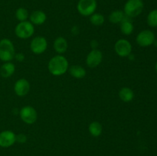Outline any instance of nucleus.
<instances>
[{"label": "nucleus", "instance_id": "nucleus-6", "mask_svg": "<svg viewBox=\"0 0 157 156\" xmlns=\"http://www.w3.org/2000/svg\"><path fill=\"white\" fill-rule=\"evenodd\" d=\"M114 50L118 56L121 58H127L131 54L132 44L128 40L121 38L117 40L115 43Z\"/></svg>", "mask_w": 157, "mask_h": 156}, {"label": "nucleus", "instance_id": "nucleus-20", "mask_svg": "<svg viewBox=\"0 0 157 156\" xmlns=\"http://www.w3.org/2000/svg\"><path fill=\"white\" fill-rule=\"evenodd\" d=\"M126 15L124 14V11L116 10L112 12L109 15V21L112 24H119L125 18Z\"/></svg>", "mask_w": 157, "mask_h": 156}, {"label": "nucleus", "instance_id": "nucleus-1", "mask_svg": "<svg viewBox=\"0 0 157 156\" xmlns=\"http://www.w3.org/2000/svg\"><path fill=\"white\" fill-rule=\"evenodd\" d=\"M69 63L67 58L61 54L52 58L48 64V69L53 76H58L64 74L68 70Z\"/></svg>", "mask_w": 157, "mask_h": 156}, {"label": "nucleus", "instance_id": "nucleus-10", "mask_svg": "<svg viewBox=\"0 0 157 156\" xmlns=\"http://www.w3.org/2000/svg\"><path fill=\"white\" fill-rule=\"evenodd\" d=\"M103 60V54L98 49H93L89 52L86 58V64L90 68H95L101 64Z\"/></svg>", "mask_w": 157, "mask_h": 156}, {"label": "nucleus", "instance_id": "nucleus-15", "mask_svg": "<svg viewBox=\"0 0 157 156\" xmlns=\"http://www.w3.org/2000/svg\"><path fill=\"white\" fill-rule=\"evenodd\" d=\"M15 71V66L11 61L5 62L0 67V75L4 78H9L14 74Z\"/></svg>", "mask_w": 157, "mask_h": 156}, {"label": "nucleus", "instance_id": "nucleus-22", "mask_svg": "<svg viewBox=\"0 0 157 156\" xmlns=\"http://www.w3.org/2000/svg\"><path fill=\"white\" fill-rule=\"evenodd\" d=\"M147 24L152 28L157 27V9H153L147 15Z\"/></svg>", "mask_w": 157, "mask_h": 156}, {"label": "nucleus", "instance_id": "nucleus-23", "mask_svg": "<svg viewBox=\"0 0 157 156\" xmlns=\"http://www.w3.org/2000/svg\"><path fill=\"white\" fill-rule=\"evenodd\" d=\"M15 17L19 21H27L28 18L29 17V12L25 8H18L15 12Z\"/></svg>", "mask_w": 157, "mask_h": 156}, {"label": "nucleus", "instance_id": "nucleus-25", "mask_svg": "<svg viewBox=\"0 0 157 156\" xmlns=\"http://www.w3.org/2000/svg\"><path fill=\"white\" fill-rule=\"evenodd\" d=\"M155 68H156V72H157V62L156 63V65H155Z\"/></svg>", "mask_w": 157, "mask_h": 156}, {"label": "nucleus", "instance_id": "nucleus-19", "mask_svg": "<svg viewBox=\"0 0 157 156\" xmlns=\"http://www.w3.org/2000/svg\"><path fill=\"white\" fill-rule=\"evenodd\" d=\"M88 131L90 134L94 137H98L102 134L103 126L99 122L94 121L89 125Z\"/></svg>", "mask_w": 157, "mask_h": 156}, {"label": "nucleus", "instance_id": "nucleus-18", "mask_svg": "<svg viewBox=\"0 0 157 156\" xmlns=\"http://www.w3.org/2000/svg\"><path fill=\"white\" fill-rule=\"evenodd\" d=\"M133 29H134V26L130 20V18L126 16L121 23V32L125 35H130L133 32Z\"/></svg>", "mask_w": 157, "mask_h": 156}, {"label": "nucleus", "instance_id": "nucleus-5", "mask_svg": "<svg viewBox=\"0 0 157 156\" xmlns=\"http://www.w3.org/2000/svg\"><path fill=\"white\" fill-rule=\"evenodd\" d=\"M98 3L96 0H79L77 6L78 12L83 16H90L96 11Z\"/></svg>", "mask_w": 157, "mask_h": 156}, {"label": "nucleus", "instance_id": "nucleus-21", "mask_svg": "<svg viewBox=\"0 0 157 156\" xmlns=\"http://www.w3.org/2000/svg\"><path fill=\"white\" fill-rule=\"evenodd\" d=\"M90 21L93 25L101 26L104 23V16L101 13H94L90 16Z\"/></svg>", "mask_w": 157, "mask_h": 156}, {"label": "nucleus", "instance_id": "nucleus-2", "mask_svg": "<svg viewBox=\"0 0 157 156\" xmlns=\"http://www.w3.org/2000/svg\"><path fill=\"white\" fill-rule=\"evenodd\" d=\"M15 57L14 44L8 38H3L0 41V60L3 62L12 61Z\"/></svg>", "mask_w": 157, "mask_h": 156}, {"label": "nucleus", "instance_id": "nucleus-13", "mask_svg": "<svg viewBox=\"0 0 157 156\" xmlns=\"http://www.w3.org/2000/svg\"><path fill=\"white\" fill-rule=\"evenodd\" d=\"M30 22H32L34 25H41L43 24L47 20V15L43 11L36 10L34 11L29 15Z\"/></svg>", "mask_w": 157, "mask_h": 156}, {"label": "nucleus", "instance_id": "nucleus-4", "mask_svg": "<svg viewBox=\"0 0 157 156\" xmlns=\"http://www.w3.org/2000/svg\"><path fill=\"white\" fill-rule=\"evenodd\" d=\"M15 33L21 39H28L35 33V26L29 21H20L15 27Z\"/></svg>", "mask_w": 157, "mask_h": 156}, {"label": "nucleus", "instance_id": "nucleus-3", "mask_svg": "<svg viewBox=\"0 0 157 156\" xmlns=\"http://www.w3.org/2000/svg\"><path fill=\"white\" fill-rule=\"evenodd\" d=\"M144 7L142 0H128L124 6V12L128 18H136L142 13Z\"/></svg>", "mask_w": 157, "mask_h": 156}, {"label": "nucleus", "instance_id": "nucleus-14", "mask_svg": "<svg viewBox=\"0 0 157 156\" xmlns=\"http://www.w3.org/2000/svg\"><path fill=\"white\" fill-rule=\"evenodd\" d=\"M54 49L58 54H64L67 51L68 44H67V40L63 37H58L55 40L53 44Z\"/></svg>", "mask_w": 157, "mask_h": 156}, {"label": "nucleus", "instance_id": "nucleus-12", "mask_svg": "<svg viewBox=\"0 0 157 156\" xmlns=\"http://www.w3.org/2000/svg\"><path fill=\"white\" fill-rule=\"evenodd\" d=\"M14 91L15 94L20 97L26 96L30 91V84L25 78H21L15 82L14 85Z\"/></svg>", "mask_w": 157, "mask_h": 156}, {"label": "nucleus", "instance_id": "nucleus-7", "mask_svg": "<svg viewBox=\"0 0 157 156\" xmlns=\"http://www.w3.org/2000/svg\"><path fill=\"white\" fill-rule=\"evenodd\" d=\"M20 118L26 124L32 125L37 121L38 113L35 109L31 106H25L20 110Z\"/></svg>", "mask_w": 157, "mask_h": 156}, {"label": "nucleus", "instance_id": "nucleus-17", "mask_svg": "<svg viewBox=\"0 0 157 156\" xmlns=\"http://www.w3.org/2000/svg\"><path fill=\"white\" fill-rule=\"evenodd\" d=\"M119 97L123 102H131L134 98V93L129 87H123L119 91Z\"/></svg>", "mask_w": 157, "mask_h": 156}, {"label": "nucleus", "instance_id": "nucleus-8", "mask_svg": "<svg viewBox=\"0 0 157 156\" xmlns=\"http://www.w3.org/2000/svg\"><path fill=\"white\" fill-rule=\"evenodd\" d=\"M48 47V41L45 38L42 36H37L31 41L30 49L35 54H41Z\"/></svg>", "mask_w": 157, "mask_h": 156}, {"label": "nucleus", "instance_id": "nucleus-16", "mask_svg": "<svg viewBox=\"0 0 157 156\" xmlns=\"http://www.w3.org/2000/svg\"><path fill=\"white\" fill-rule=\"evenodd\" d=\"M71 76L76 79H82L86 76V70L80 65H72L68 68Z\"/></svg>", "mask_w": 157, "mask_h": 156}, {"label": "nucleus", "instance_id": "nucleus-24", "mask_svg": "<svg viewBox=\"0 0 157 156\" xmlns=\"http://www.w3.org/2000/svg\"><path fill=\"white\" fill-rule=\"evenodd\" d=\"M26 136L23 134H19L16 136V141H18L20 143H24L26 142Z\"/></svg>", "mask_w": 157, "mask_h": 156}, {"label": "nucleus", "instance_id": "nucleus-9", "mask_svg": "<svg viewBox=\"0 0 157 156\" xmlns=\"http://www.w3.org/2000/svg\"><path fill=\"white\" fill-rule=\"evenodd\" d=\"M136 41L140 47H146L151 46L155 41L154 33L150 30L142 31L136 36Z\"/></svg>", "mask_w": 157, "mask_h": 156}, {"label": "nucleus", "instance_id": "nucleus-11", "mask_svg": "<svg viewBox=\"0 0 157 156\" xmlns=\"http://www.w3.org/2000/svg\"><path fill=\"white\" fill-rule=\"evenodd\" d=\"M16 142V135L11 130H5L0 132V147L9 148Z\"/></svg>", "mask_w": 157, "mask_h": 156}]
</instances>
